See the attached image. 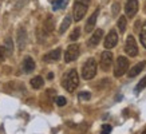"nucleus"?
Segmentation results:
<instances>
[{"mask_svg": "<svg viewBox=\"0 0 146 134\" xmlns=\"http://www.w3.org/2000/svg\"><path fill=\"white\" fill-rule=\"evenodd\" d=\"M62 85L68 93L75 91V89L78 87V85H79V76H78L76 70H70L66 75L63 76Z\"/></svg>", "mask_w": 146, "mask_h": 134, "instance_id": "f257e3e1", "label": "nucleus"}, {"mask_svg": "<svg viewBox=\"0 0 146 134\" xmlns=\"http://www.w3.org/2000/svg\"><path fill=\"white\" fill-rule=\"evenodd\" d=\"M97 74V62L94 58H90L84 62L83 67H82V78L86 80L93 79Z\"/></svg>", "mask_w": 146, "mask_h": 134, "instance_id": "f03ea898", "label": "nucleus"}, {"mask_svg": "<svg viewBox=\"0 0 146 134\" xmlns=\"http://www.w3.org/2000/svg\"><path fill=\"white\" fill-rule=\"evenodd\" d=\"M127 68H129L127 58H125V56H119V58L117 59V63H115L114 75L117 76V78H119V76H122L123 74H126Z\"/></svg>", "mask_w": 146, "mask_h": 134, "instance_id": "7ed1b4c3", "label": "nucleus"}, {"mask_svg": "<svg viewBox=\"0 0 146 134\" xmlns=\"http://www.w3.org/2000/svg\"><path fill=\"white\" fill-rule=\"evenodd\" d=\"M125 52L129 56H137L138 55V46H137V42H135L133 35H129L127 39H126Z\"/></svg>", "mask_w": 146, "mask_h": 134, "instance_id": "20e7f679", "label": "nucleus"}, {"mask_svg": "<svg viewBox=\"0 0 146 134\" xmlns=\"http://www.w3.org/2000/svg\"><path fill=\"white\" fill-rule=\"evenodd\" d=\"M87 7L89 5L84 4V3L75 1V4H74V19H75V22H79L84 18V15L87 12Z\"/></svg>", "mask_w": 146, "mask_h": 134, "instance_id": "39448f33", "label": "nucleus"}, {"mask_svg": "<svg viewBox=\"0 0 146 134\" xmlns=\"http://www.w3.org/2000/svg\"><path fill=\"white\" fill-rule=\"evenodd\" d=\"M79 55V46L78 44H71L67 47L66 52H64V62L70 63L72 60H75Z\"/></svg>", "mask_w": 146, "mask_h": 134, "instance_id": "423d86ee", "label": "nucleus"}, {"mask_svg": "<svg viewBox=\"0 0 146 134\" xmlns=\"http://www.w3.org/2000/svg\"><path fill=\"white\" fill-rule=\"evenodd\" d=\"M113 66V54L110 51H103L101 55V68L103 71H109Z\"/></svg>", "mask_w": 146, "mask_h": 134, "instance_id": "0eeeda50", "label": "nucleus"}, {"mask_svg": "<svg viewBox=\"0 0 146 134\" xmlns=\"http://www.w3.org/2000/svg\"><path fill=\"white\" fill-rule=\"evenodd\" d=\"M125 11L127 18H134L138 11V0H127L125 5Z\"/></svg>", "mask_w": 146, "mask_h": 134, "instance_id": "6e6552de", "label": "nucleus"}, {"mask_svg": "<svg viewBox=\"0 0 146 134\" xmlns=\"http://www.w3.org/2000/svg\"><path fill=\"white\" fill-rule=\"evenodd\" d=\"M117 42H118V35H117V32H115L114 30H111V31L107 34L106 38H105L103 44H105V47H106L107 50H110L117 46Z\"/></svg>", "mask_w": 146, "mask_h": 134, "instance_id": "1a4fd4ad", "label": "nucleus"}, {"mask_svg": "<svg viewBox=\"0 0 146 134\" xmlns=\"http://www.w3.org/2000/svg\"><path fill=\"white\" fill-rule=\"evenodd\" d=\"M98 13H99V8H97L94 11V13L89 18V20L86 22V26H84V30L86 32H91L95 27V23H97V18H98Z\"/></svg>", "mask_w": 146, "mask_h": 134, "instance_id": "9d476101", "label": "nucleus"}, {"mask_svg": "<svg viewBox=\"0 0 146 134\" xmlns=\"http://www.w3.org/2000/svg\"><path fill=\"white\" fill-rule=\"evenodd\" d=\"M60 52H62L60 48L52 50V51H50L48 54H46L44 56H43V60H44V62H55V60H59Z\"/></svg>", "mask_w": 146, "mask_h": 134, "instance_id": "9b49d317", "label": "nucleus"}, {"mask_svg": "<svg viewBox=\"0 0 146 134\" xmlns=\"http://www.w3.org/2000/svg\"><path fill=\"white\" fill-rule=\"evenodd\" d=\"M145 66H146V62L145 60H142V62H138L135 66H133L131 68H130V71H129V78H134V76H137L139 72L145 68Z\"/></svg>", "mask_w": 146, "mask_h": 134, "instance_id": "f8f14e48", "label": "nucleus"}, {"mask_svg": "<svg viewBox=\"0 0 146 134\" xmlns=\"http://www.w3.org/2000/svg\"><path fill=\"white\" fill-rule=\"evenodd\" d=\"M102 36H103V30H101V28L95 30V32H94L93 36H91V38H90V40H89V46H90V47H95V46L101 42Z\"/></svg>", "mask_w": 146, "mask_h": 134, "instance_id": "ddd939ff", "label": "nucleus"}, {"mask_svg": "<svg viewBox=\"0 0 146 134\" xmlns=\"http://www.w3.org/2000/svg\"><path fill=\"white\" fill-rule=\"evenodd\" d=\"M34 68H35L34 59L30 58V56H27V58L23 60V70L26 72H31V71H34Z\"/></svg>", "mask_w": 146, "mask_h": 134, "instance_id": "4468645a", "label": "nucleus"}, {"mask_svg": "<svg viewBox=\"0 0 146 134\" xmlns=\"http://www.w3.org/2000/svg\"><path fill=\"white\" fill-rule=\"evenodd\" d=\"M18 43H19V50H23L24 46H26V31L20 28L19 30V34H18Z\"/></svg>", "mask_w": 146, "mask_h": 134, "instance_id": "2eb2a0df", "label": "nucleus"}, {"mask_svg": "<svg viewBox=\"0 0 146 134\" xmlns=\"http://www.w3.org/2000/svg\"><path fill=\"white\" fill-rule=\"evenodd\" d=\"M30 83H31L32 89H40L42 86L44 85V82H43V78H42V76H34Z\"/></svg>", "mask_w": 146, "mask_h": 134, "instance_id": "dca6fc26", "label": "nucleus"}, {"mask_svg": "<svg viewBox=\"0 0 146 134\" xmlns=\"http://www.w3.org/2000/svg\"><path fill=\"white\" fill-rule=\"evenodd\" d=\"M71 24V18L70 16H66V18L63 19V22L62 24H60V27H59V34H64L66 32V30L70 27Z\"/></svg>", "mask_w": 146, "mask_h": 134, "instance_id": "f3484780", "label": "nucleus"}, {"mask_svg": "<svg viewBox=\"0 0 146 134\" xmlns=\"http://www.w3.org/2000/svg\"><path fill=\"white\" fill-rule=\"evenodd\" d=\"M68 4V0H55L54 1V9L56 11V9H63V8H66V5Z\"/></svg>", "mask_w": 146, "mask_h": 134, "instance_id": "a211bd4d", "label": "nucleus"}, {"mask_svg": "<svg viewBox=\"0 0 146 134\" xmlns=\"http://www.w3.org/2000/svg\"><path fill=\"white\" fill-rule=\"evenodd\" d=\"M117 26H118V28H119V32L123 34V32L126 31V26H127V20H126V18H125V16H121V18L118 19Z\"/></svg>", "mask_w": 146, "mask_h": 134, "instance_id": "6ab92c4d", "label": "nucleus"}, {"mask_svg": "<svg viewBox=\"0 0 146 134\" xmlns=\"http://www.w3.org/2000/svg\"><path fill=\"white\" fill-rule=\"evenodd\" d=\"M139 39H141L142 46H143V47L146 48V22L143 23V26H142L141 34H139Z\"/></svg>", "mask_w": 146, "mask_h": 134, "instance_id": "aec40b11", "label": "nucleus"}, {"mask_svg": "<svg viewBox=\"0 0 146 134\" xmlns=\"http://www.w3.org/2000/svg\"><path fill=\"white\" fill-rule=\"evenodd\" d=\"M44 30H47V32H51L54 30V23H52V18L48 16L47 20L44 22Z\"/></svg>", "mask_w": 146, "mask_h": 134, "instance_id": "412c9836", "label": "nucleus"}, {"mask_svg": "<svg viewBox=\"0 0 146 134\" xmlns=\"http://www.w3.org/2000/svg\"><path fill=\"white\" fill-rule=\"evenodd\" d=\"M146 87V76H143L141 80H139V83L137 85V87H135V93H139L141 90H143Z\"/></svg>", "mask_w": 146, "mask_h": 134, "instance_id": "4be33fe9", "label": "nucleus"}, {"mask_svg": "<svg viewBox=\"0 0 146 134\" xmlns=\"http://www.w3.org/2000/svg\"><path fill=\"white\" fill-rule=\"evenodd\" d=\"M79 35H80V28H79V27H76V28H74V31L71 32L70 39L71 40H76L78 38H79Z\"/></svg>", "mask_w": 146, "mask_h": 134, "instance_id": "5701e85b", "label": "nucleus"}, {"mask_svg": "<svg viewBox=\"0 0 146 134\" xmlns=\"http://www.w3.org/2000/svg\"><path fill=\"white\" fill-rule=\"evenodd\" d=\"M5 50H7V54H12L13 44H12V40L9 39V38L5 40Z\"/></svg>", "mask_w": 146, "mask_h": 134, "instance_id": "b1692460", "label": "nucleus"}, {"mask_svg": "<svg viewBox=\"0 0 146 134\" xmlns=\"http://www.w3.org/2000/svg\"><path fill=\"white\" fill-rule=\"evenodd\" d=\"M5 56H7V50H5V47H1V46H0V63L4 62Z\"/></svg>", "mask_w": 146, "mask_h": 134, "instance_id": "393cba45", "label": "nucleus"}, {"mask_svg": "<svg viewBox=\"0 0 146 134\" xmlns=\"http://www.w3.org/2000/svg\"><path fill=\"white\" fill-rule=\"evenodd\" d=\"M111 129H113V127H111L110 125H103L101 129V134H110Z\"/></svg>", "mask_w": 146, "mask_h": 134, "instance_id": "a878e982", "label": "nucleus"}, {"mask_svg": "<svg viewBox=\"0 0 146 134\" xmlns=\"http://www.w3.org/2000/svg\"><path fill=\"white\" fill-rule=\"evenodd\" d=\"M79 98L80 99H84V101H89V99L91 98V94L87 93V91H82V93L79 94Z\"/></svg>", "mask_w": 146, "mask_h": 134, "instance_id": "bb28decb", "label": "nucleus"}, {"mask_svg": "<svg viewBox=\"0 0 146 134\" xmlns=\"http://www.w3.org/2000/svg\"><path fill=\"white\" fill-rule=\"evenodd\" d=\"M55 102H56L58 106H64L66 105V98H63V97H56V99H55Z\"/></svg>", "mask_w": 146, "mask_h": 134, "instance_id": "cd10ccee", "label": "nucleus"}, {"mask_svg": "<svg viewBox=\"0 0 146 134\" xmlns=\"http://www.w3.org/2000/svg\"><path fill=\"white\" fill-rule=\"evenodd\" d=\"M76 1H80V3H84V4H87V5H89L91 0H76Z\"/></svg>", "mask_w": 146, "mask_h": 134, "instance_id": "c85d7f7f", "label": "nucleus"}, {"mask_svg": "<svg viewBox=\"0 0 146 134\" xmlns=\"http://www.w3.org/2000/svg\"><path fill=\"white\" fill-rule=\"evenodd\" d=\"M52 72H50V74H48V79H52Z\"/></svg>", "mask_w": 146, "mask_h": 134, "instance_id": "c756f323", "label": "nucleus"}, {"mask_svg": "<svg viewBox=\"0 0 146 134\" xmlns=\"http://www.w3.org/2000/svg\"><path fill=\"white\" fill-rule=\"evenodd\" d=\"M142 134H146V130H145V131H143V133H142Z\"/></svg>", "mask_w": 146, "mask_h": 134, "instance_id": "7c9ffc66", "label": "nucleus"}, {"mask_svg": "<svg viewBox=\"0 0 146 134\" xmlns=\"http://www.w3.org/2000/svg\"><path fill=\"white\" fill-rule=\"evenodd\" d=\"M1 1H3V0H0V5H1Z\"/></svg>", "mask_w": 146, "mask_h": 134, "instance_id": "2f4dec72", "label": "nucleus"}]
</instances>
